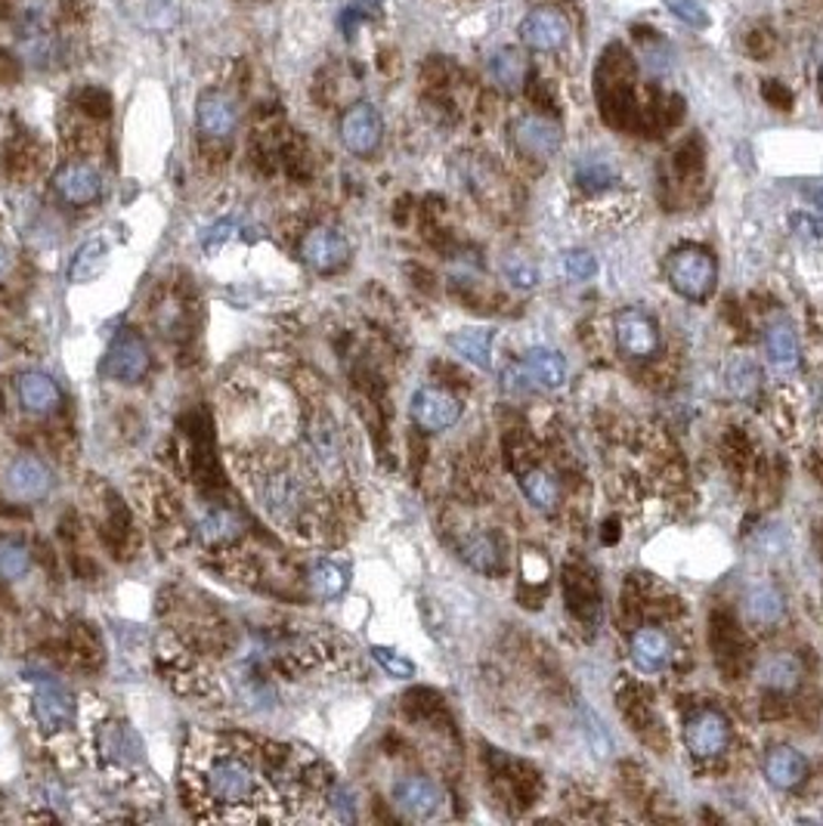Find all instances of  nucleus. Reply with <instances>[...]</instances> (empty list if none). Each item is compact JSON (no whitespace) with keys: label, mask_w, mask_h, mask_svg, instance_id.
<instances>
[{"label":"nucleus","mask_w":823,"mask_h":826,"mask_svg":"<svg viewBox=\"0 0 823 826\" xmlns=\"http://www.w3.org/2000/svg\"><path fill=\"white\" fill-rule=\"evenodd\" d=\"M19 403L25 405L34 415H51L63 403V390L53 381L47 371H22L16 378Z\"/></svg>","instance_id":"a211bd4d"},{"label":"nucleus","mask_w":823,"mask_h":826,"mask_svg":"<svg viewBox=\"0 0 823 826\" xmlns=\"http://www.w3.org/2000/svg\"><path fill=\"white\" fill-rule=\"evenodd\" d=\"M196 799L202 805H211L208 817L223 821H260V808L269 805L273 786L264 771V764L254 759V752H245L242 743H220V749H211L196 771Z\"/></svg>","instance_id":"f257e3e1"},{"label":"nucleus","mask_w":823,"mask_h":826,"mask_svg":"<svg viewBox=\"0 0 823 826\" xmlns=\"http://www.w3.org/2000/svg\"><path fill=\"white\" fill-rule=\"evenodd\" d=\"M669 286L688 301H709L719 288V260L709 248L681 245L669 254Z\"/></svg>","instance_id":"7ed1b4c3"},{"label":"nucleus","mask_w":823,"mask_h":826,"mask_svg":"<svg viewBox=\"0 0 823 826\" xmlns=\"http://www.w3.org/2000/svg\"><path fill=\"white\" fill-rule=\"evenodd\" d=\"M458 557L474 573L499 576L504 573V548L492 533H474L458 542Z\"/></svg>","instance_id":"aec40b11"},{"label":"nucleus","mask_w":823,"mask_h":826,"mask_svg":"<svg viewBox=\"0 0 823 826\" xmlns=\"http://www.w3.org/2000/svg\"><path fill=\"white\" fill-rule=\"evenodd\" d=\"M105 264H109V245H105V238H87L85 245L75 252L71 264H68V279L78 282V286L93 282V279L105 270Z\"/></svg>","instance_id":"cd10ccee"},{"label":"nucleus","mask_w":823,"mask_h":826,"mask_svg":"<svg viewBox=\"0 0 823 826\" xmlns=\"http://www.w3.org/2000/svg\"><path fill=\"white\" fill-rule=\"evenodd\" d=\"M489 78H492V85L499 87V90H518V87L526 81V59H523V53L518 47H502V51H496L489 56L487 63Z\"/></svg>","instance_id":"a878e982"},{"label":"nucleus","mask_w":823,"mask_h":826,"mask_svg":"<svg viewBox=\"0 0 823 826\" xmlns=\"http://www.w3.org/2000/svg\"><path fill=\"white\" fill-rule=\"evenodd\" d=\"M756 674L768 691H796L799 681H802V662H799V657H792V654H774V657H768L758 666Z\"/></svg>","instance_id":"393cba45"},{"label":"nucleus","mask_w":823,"mask_h":826,"mask_svg":"<svg viewBox=\"0 0 823 826\" xmlns=\"http://www.w3.org/2000/svg\"><path fill=\"white\" fill-rule=\"evenodd\" d=\"M765 354L777 369H792L799 362V337L790 320L777 316L765 325Z\"/></svg>","instance_id":"5701e85b"},{"label":"nucleus","mask_w":823,"mask_h":826,"mask_svg":"<svg viewBox=\"0 0 823 826\" xmlns=\"http://www.w3.org/2000/svg\"><path fill=\"white\" fill-rule=\"evenodd\" d=\"M449 347L455 354L465 356L468 362H474L477 369H489L492 366V332L487 328H461L449 337Z\"/></svg>","instance_id":"c756f323"},{"label":"nucleus","mask_w":823,"mask_h":826,"mask_svg":"<svg viewBox=\"0 0 823 826\" xmlns=\"http://www.w3.org/2000/svg\"><path fill=\"white\" fill-rule=\"evenodd\" d=\"M196 533H199V539L204 545H230V542H235L245 533V517L235 507L211 505L199 514Z\"/></svg>","instance_id":"412c9836"},{"label":"nucleus","mask_w":823,"mask_h":826,"mask_svg":"<svg viewBox=\"0 0 823 826\" xmlns=\"http://www.w3.org/2000/svg\"><path fill=\"white\" fill-rule=\"evenodd\" d=\"M230 233H233V223H230V220H223V223H218V226H211V233L204 236V245H208V248H214L218 242L223 245V242L230 238Z\"/></svg>","instance_id":"37998d69"},{"label":"nucleus","mask_w":823,"mask_h":826,"mask_svg":"<svg viewBox=\"0 0 823 826\" xmlns=\"http://www.w3.org/2000/svg\"><path fill=\"white\" fill-rule=\"evenodd\" d=\"M34 718L47 734H59L75 718V700L59 681H44L34 693Z\"/></svg>","instance_id":"f3484780"},{"label":"nucleus","mask_w":823,"mask_h":826,"mask_svg":"<svg viewBox=\"0 0 823 826\" xmlns=\"http://www.w3.org/2000/svg\"><path fill=\"white\" fill-rule=\"evenodd\" d=\"M576 183L579 189H586V192H604L610 186L616 183V170L604 165V161H582L579 168H576Z\"/></svg>","instance_id":"72a5a7b5"},{"label":"nucleus","mask_w":823,"mask_h":826,"mask_svg":"<svg viewBox=\"0 0 823 826\" xmlns=\"http://www.w3.org/2000/svg\"><path fill=\"white\" fill-rule=\"evenodd\" d=\"M301 260L316 272H335L351 260V242L335 226H313L301 238Z\"/></svg>","instance_id":"6e6552de"},{"label":"nucleus","mask_w":823,"mask_h":826,"mask_svg":"<svg viewBox=\"0 0 823 826\" xmlns=\"http://www.w3.org/2000/svg\"><path fill=\"white\" fill-rule=\"evenodd\" d=\"M802 196H805L808 202L814 204L818 211H823V186H814V183L802 186Z\"/></svg>","instance_id":"c03bdc74"},{"label":"nucleus","mask_w":823,"mask_h":826,"mask_svg":"<svg viewBox=\"0 0 823 826\" xmlns=\"http://www.w3.org/2000/svg\"><path fill=\"white\" fill-rule=\"evenodd\" d=\"M307 439H310V453H313V461L320 471L332 473L341 468V439H337V427L329 415H316L310 422Z\"/></svg>","instance_id":"4be33fe9"},{"label":"nucleus","mask_w":823,"mask_h":826,"mask_svg":"<svg viewBox=\"0 0 823 826\" xmlns=\"http://www.w3.org/2000/svg\"><path fill=\"white\" fill-rule=\"evenodd\" d=\"M56 53H59L56 51V41H53L47 32L25 34V41H22V56H25V63L34 68L53 66Z\"/></svg>","instance_id":"f704fd0d"},{"label":"nucleus","mask_w":823,"mask_h":826,"mask_svg":"<svg viewBox=\"0 0 823 826\" xmlns=\"http://www.w3.org/2000/svg\"><path fill=\"white\" fill-rule=\"evenodd\" d=\"M149 366V347L136 332H121L102 356V375L112 381H121V384H136L140 378H146Z\"/></svg>","instance_id":"423d86ee"},{"label":"nucleus","mask_w":823,"mask_h":826,"mask_svg":"<svg viewBox=\"0 0 823 826\" xmlns=\"http://www.w3.org/2000/svg\"><path fill=\"white\" fill-rule=\"evenodd\" d=\"M761 771H765V780L771 783L774 790L790 793V790H799V786L805 783L808 759L799 749L787 746V743H777V746H771V749L765 752Z\"/></svg>","instance_id":"dca6fc26"},{"label":"nucleus","mask_w":823,"mask_h":826,"mask_svg":"<svg viewBox=\"0 0 823 826\" xmlns=\"http://www.w3.org/2000/svg\"><path fill=\"white\" fill-rule=\"evenodd\" d=\"M765 97H768V102H771V105L777 102L780 109H790L792 93L783 85H771V81H768V85H765Z\"/></svg>","instance_id":"79ce46f5"},{"label":"nucleus","mask_w":823,"mask_h":826,"mask_svg":"<svg viewBox=\"0 0 823 826\" xmlns=\"http://www.w3.org/2000/svg\"><path fill=\"white\" fill-rule=\"evenodd\" d=\"M521 37L533 51H560L570 37V22L555 7H536L523 16Z\"/></svg>","instance_id":"9b49d317"},{"label":"nucleus","mask_w":823,"mask_h":826,"mask_svg":"<svg viewBox=\"0 0 823 826\" xmlns=\"http://www.w3.org/2000/svg\"><path fill=\"white\" fill-rule=\"evenodd\" d=\"M3 490L13 502H41L53 490V473L34 456H16L3 471Z\"/></svg>","instance_id":"9d476101"},{"label":"nucleus","mask_w":823,"mask_h":826,"mask_svg":"<svg viewBox=\"0 0 823 826\" xmlns=\"http://www.w3.org/2000/svg\"><path fill=\"white\" fill-rule=\"evenodd\" d=\"M329 799H332V808L337 811V817H341V821H353V817H356V808H353V795L347 793V790H341V786H337L335 793L329 795Z\"/></svg>","instance_id":"a19ab883"},{"label":"nucleus","mask_w":823,"mask_h":826,"mask_svg":"<svg viewBox=\"0 0 823 826\" xmlns=\"http://www.w3.org/2000/svg\"><path fill=\"white\" fill-rule=\"evenodd\" d=\"M504 276H508V282H514L518 288H533L538 282V270L530 260H511L504 267Z\"/></svg>","instance_id":"ea45409f"},{"label":"nucleus","mask_w":823,"mask_h":826,"mask_svg":"<svg viewBox=\"0 0 823 826\" xmlns=\"http://www.w3.org/2000/svg\"><path fill=\"white\" fill-rule=\"evenodd\" d=\"M307 585L320 601H337L347 591V570L335 560H320V563L310 567Z\"/></svg>","instance_id":"c85d7f7f"},{"label":"nucleus","mask_w":823,"mask_h":826,"mask_svg":"<svg viewBox=\"0 0 823 826\" xmlns=\"http://www.w3.org/2000/svg\"><path fill=\"white\" fill-rule=\"evenodd\" d=\"M53 13H56V0H22L19 19L25 25V34L47 32Z\"/></svg>","instance_id":"c9c22d12"},{"label":"nucleus","mask_w":823,"mask_h":826,"mask_svg":"<svg viewBox=\"0 0 823 826\" xmlns=\"http://www.w3.org/2000/svg\"><path fill=\"white\" fill-rule=\"evenodd\" d=\"M731 743V722L722 708L700 706L693 708L685 722V746L697 759H715Z\"/></svg>","instance_id":"20e7f679"},{"label":"nucleus","mask_w":823,"mask_h":826,"mask_svg":"<svg viewBox=\"0 0 823 826\" xmlns=\"http://www.w3.org/2000/svg\"><path fill=\"white\" fill-rule=\"evenodd\" d=\"M514 146L521 149L526 158H536V161H545L552 155L560 153L564 146V131L560 124H555L552 119H542V115H526V119L514 121Z\"/></svg>","instance_id":"ddd939ff"},{"label":"nucleus","mask_w":823,"mask_h":826,"mask_svg":"<svg viewBox=\"0 0 823 826\" xmlns=\"http://www.w3.org/2000/svg\"><path fill=\"white\" fill-rule=\"evenodd\" d=\"M254 492L269 517L282 526H301L310 511V492L291 465H276L254 473Z\"/></svg>","instance_id":"f03ea898"},{"label":"nucleus","mask_w":823,"mask_h":826,"mask_svg":"<svg viewBox=\"0 0 823 826\" xmlns=\"http://www.w3.org/2000/svg\"><path fill=\"white\" fill-rule=\"evenodd\" d=\"M666 7H669V13H675L690 29H709L712 25V16H709V10L700 0H666Z\"/></svg>","instance_id":"e433bc0d"},{"label":"nucleus","mask_w":823,"mask_h":826,"mask_svg":"<svg viewBox=\"0 0 823 826\" xmlns=\"http://www.w3.org/2000/svg\"><path fill=\"white\" fill-rule=\"evenodd\" d=\"M523 369L530 375V381H536L542 388L555 390L567 381V362L564 356L552 347H533L523 354Z\"/></svg>","instance_id":"b1692460"},{"label":"nucleus","mask_w":823,"mask_h":826,"mask_svg":"<svg viewBox=\"0 0 823 826\" xmlns=\"http://www.w3.org/2000/svg\"><path fill=\"white\" fill-rule=\"evenodd\" d=\"M521 490L526 495V502L542 511V514H552L560 505V483L552 471L545 468H533L521 477Z\"/></svg>","instance_id":"bb28decb"},{"label":"nucleus","mask_w":823,"mask_h":826,"mask_svg":"<svg viewBox=\"0 0 823 826\" xmlns=\"http://www.w3.org/2000/svg\"><path fill=\"white\" fill-rule=\"evenodd\" d=\"M371 657H375V662H378L387 674H393V678H412V674H415V666H412L403 654H397V650L371 647Z\"/></svg>","instance_id":"4c0bfd02"},{"label":"nucleus","mask_w":823,"mask_h":826,"mask_svg":"<svg viewBox=\"0 0 823 826\" xmlns=\"http://www.w3.org/2000/svg\"><path fill=\"white\" fill-rule=\"evenodd\" d=\"M613 332H616V344H620L622 354L632 356V359H650L663 347L659 322L638 306H625L622 313H616Z\"/></svg>","instance_id":"39448f33"},{"label":"nucleus","mask_w":823,"mask_h":826,"mask_svg":"<svg viewBox=\"0 0 823 826\" xmlns=\"http://www.w3.org/2000/svg\"><path fill=\"white\" fill-rule=\"evenodd\" d=\"M758 384H761V371L753 359H737L727 371V388L739 400H753L758 393Z\"/></svg>","instance_id":"473e14b6"},{"label":"nucleus","mask_w":823,"mask_h":826,"mask_svg":"<svg viewBox=\"0 0 823 826\" xmlns=\"http://www.w3.org/2000/svg\"><path fill=\"white\" fill-rule=\"evenodd\" d=\"M787 613V604H783V594L771 585H761V589L749 591L746 598V616L756 625H774L783 620Z\"/></svg>","instance_id":"7c9ffc66"},{"label":"nucleus","mask_w":823,"mask_h":826,"mask_svg":"<svg viewBox=\"0 0 823 826\" xmlns=\"http://www.w3.org/2000/svg\"><path fill=\"white\" fill-rule=\"evenodd\" d=\"M337 134H341V143H344L347 153L366 158L385 139V119L371 102H353L351 109L344 112V119H341Z\"/></svg>","instance_id":"0eeeda50"},{"label":"nucleus","mask_w":823,"mask_h":826,"mask_svg":"<svg viewBox=\"0 0 823 826\" xmlns=\"http://www.w3.org/2000/svg\"><path fill=\"white\" fill-rule=\"evenodd\" d=\"M158 3H168V0H158Z\"/></svg>","instance_id":"de8ad7c7"},{"label":"nucleus","mask_w":823,"mask_h":826,"mask_svg":"<svg viewBox=\"0 0 823 826\" xmlns=\"http://www.w3.org/2000/svg\"><path fill=\"white\" fill-rule=\"evenodd\" d=\"M564 272L570 276L572 282H586L598 272V260L588 252H567L564 257Z\"/></svg>","instance_id":"58836bf2"},{"label":"nucleus","mask_w":823,"mask_h":826,"mask_svg":"<svg viewBox=\"0 0 823 826\" xmlns=\"http://www.w3.org/2000/svg\"><path fill=\"white\" fill-rule=\"evenodd\" d=\"M53 189L71 208H87L102 196V174L87 161H68L56 170Z\"/></svg>","instance_id":"f8f14e48"},{"label":"nucleus","mask_w":823,"mask_h":826,"mask_svg":"<svg viewBox=\"0 0 823 826\" xmlns=\"http://www.w3.org/2000/svg\"><path fill=\"white\" fill-rule=\"evenodd\" d=\"M7 270H10V254H7V248H0V279L7 276Z\"/></svg>","instance_id":"a18cd8bd"},{"label":"nucleus","mask_w":823,"mask_h":826,"mask_svg":"<svg viewBox=\"0 0 823 826\" xmlns=\"http://www.w3.org/2000/svg\"><path fill=\"white\" fill-rule=\"evenodd\" d=\"M393 805L409 821H427L443 808V790L431 777H403L393 783Z\"/></svg>","instance_id":"4468645a"},{"label":"nucleus","mask_w":823,"mask_h":826,"mask_svg":"<svg viewBox=\"0 0 823 826\" xmlns=\"http://www.w3.org/2000/svg\"><path fill=\"white\" fill-rule=\"evenodd\" d=\"M629 659L644 674L663 672L672 662V638L656 625H641L629 638Z\"/></svg>","instance_id":"2eb2a0df"},{"label":"nucleus","mask_w":823,"mask_h":826,"mask_svg":"<svg viewBox=\"0 0 823 826\" xmlns=\"http://www.w3.org/2000/svg\"><path fill=\"white\" fill-rule=\"evenodd\" d=\"M196 121H199V131L208 139H226L235 131V124H238V112H235V102L226 93L214 90V93H204L202 100H199Z\"/></svg>","instance_id":"6ab92c4d"},{"label":"nucleus","mask_w":823,"mask_h":826,"mask_svg":"<svg viewBox=\"0 0 823 826\" xmlns=\"http://www.w3.org/2000/svg\"><path fill=\"white\" fill-rule=\"evenodd\" d=\"M32 570V548L22 539L3 536L0 539V582H16Z\"/></svg>","instance_id":"2f4dec72"},{"label":"nucleus","mask_w":823,"mask_h":826,"mask_svg":"<svg viewBox=\"0 0 823 826\" xmlns=\"http://www.w3.org/2000/svg\"><path fill=\"white\" fill-rule=\"evenodd\" d=\"M409 412H412V422L419 424L421 431L440 434V431H449L461 418V403L449 390L419 388L412 393Z\"/></svg>","instance_id":"1a4fd4ad"},{"label":"nucleus","mask_w":823,"mask_h":826,"mask_svg":"<svg viewBox=\"0 0 823 826\" xmlns=\"http://www.w3.org/2000/svg\"><path fill=\"white\" fill-rule=\"evenodd\" d=\"M366 3H378V0H366Z\"/></svg>","instance_id":"49530a36"}]
</instances>
